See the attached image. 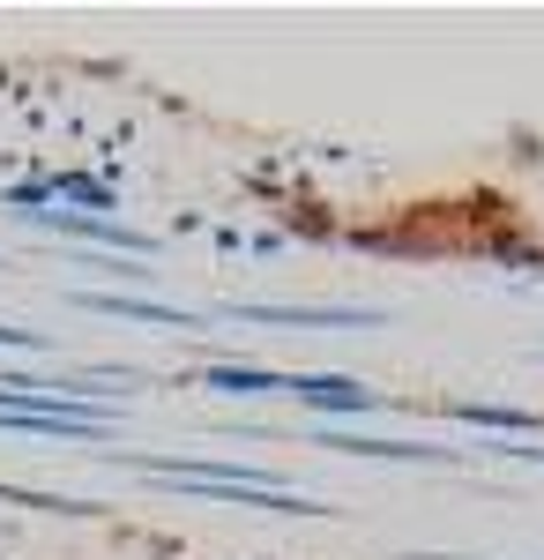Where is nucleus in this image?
Wrapping results in <instances>:
<instances>
[{
	"label": "nucleus",
	"mask_w": 544,
	"mask_h": 560,
	"mask_svg": "<svg viewBox=\"0 0 544 560\" xmlns=\"http://www.w3.org/2000/svg\"><path fill=\"white\" fill-rule=\"evenodd\" d=\"M292 396L306 404V411H343V419H358V411H374L380 396L374 388H358V382H343V374H298Z\"/></svg>",
	"instance_id": "nucleus-1"
},
{
	"label": "nucleus",
	"mask_w": 544,
	"mask_h": 560,
	"mask_svg": "<svg viewBox=\"0 0 544 560\" xmlns=\"http://www.w3.org/2000/svg\"><path fill=\"white\" fill-rule=\"evenodd\" d=\"M90 314H127V322H165V329H194V314H179L165 300H113V292H83Z\"/></svg>",
	"instance_id": "nucleus-2"
},
{
	"label": "nucleus",
	"mask_w": 544,
	"mask_h": 560,
	"mask_svg": "<svg viewBox=\"0 0 544 560\" xmlns=\"http://www.w3.org/2000/svg\"><path fill=\"white\" fill-rule=\"evenodd\" d=\"M329 448H351V456H395V464H440L448 448H418V441H374V433H329Z\"/></svg>",
	"instance_id": "nucleus-3"
},
{
	"label": "nucleus",
	"mask_w": 544,
	"mask_h": 560,
	"mask_svg": "<svg viewBox=\"0 0 544 560\" xmlns=\"http://www.w3.org/2000/svg\"><path fill=\"white\" fill-rule=\"evenodd\" d=\"M210 388H224V396H269V388H292V382L269 374V366H210Z\"/></svg>",
	"instance_id": "nucleus-4"
},
{
	"label": "nucleus",
	"mask_w": 544,
	"mask_h": 560,
	"mask_svg": "<svg viewBox=\"0 0 544 560\" xmlns=\"http://www.w3.org/2000/svg\"><path fill=\"white\" fill-rule=\"evenodd\" d=\"M456 419H470V427H493V433H537L544 419H530V411H500V404H456Z\"/></svg>",
	"instance_id": "nucleus-5"
},
{
	"label": "nucleus",
	"mask_w": 544,
	"mask_h": 560,
	"mask_svg": "<svg viewBox=\"0 0 544 560\" xmlns=\"http://www.w3.org/2000/svg\"><path fill=\"white\" fill-rule=\"evenodd\" d=\"M425 560H448V553H425Z\"/></svg>",
	"instance_id": "nucleus-6"
}]
</instances>
